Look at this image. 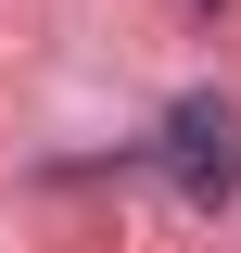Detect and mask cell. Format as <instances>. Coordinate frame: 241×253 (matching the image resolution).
<instances>
[{
	"mask_svg": "<svg viewBox=\"0 0 241 253\" xmlns=\"http://www.w3.org/2000/svg\"><path fill=\"white\" fill-rule=\"evenodd\" d=\"M152 152H165V177H178V203H203V215H216V203L241 190V114H229V101H178Z\"/></svg>",
	"mask_w": 241,
	"mask_h": 253,
	"instance_id": "obj_1",
	"label": "cell"
}]
</instances>
